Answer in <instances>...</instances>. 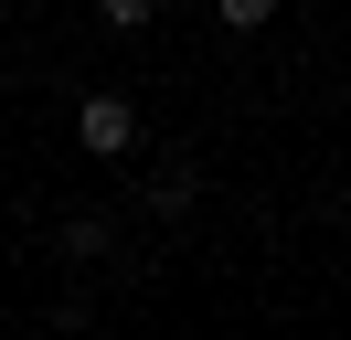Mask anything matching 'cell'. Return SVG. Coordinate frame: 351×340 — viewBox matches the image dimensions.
<instances>
[{
    "mask_svg": "<svg viewBox=\"0 0 351 340\" xmlns=\"http://www.w3.org/2000/svg\"><path fill=\"white\" fill-rule=\"evenodd\" d=\"M75 149L86 160H128L138 149V106L128 96H75Z\"/></svg>",
    "mask_w": 351,
    "mask_h": 340,
    "instance_id": "6da1fadb",
    "label": "cell"
},
{
    "mask_svg": "<svg viewBox=\"0 0 351 340\" xmlns=\"http://www.w3.org/2000/svg\"><path fill=\"white\" fill-rule=\"evenodd\" d=\"M192 202H202V160H192V149H160V160H149V212L181 223Z\"/></svg>",
    "mask_w": 351,
    "mask_h": 340,
    "instance_id": "7a4b0ae2",
    "label": "cell"
},
{
    "mask_svg": "<svg viewBox=\"0 0 351 340\" xmlns=\"http://www.w3.org/2000/svg\"><path fill=\"white\" fill-rule=\"evenodd\" d=\"M107 245H117V223H107V212H64V234H53V255H64V266H96Z\"/></svg>",
    "mask_w": 351,
    "mask_h": 340,
    "instance_id": "3957f363",
    "label": "cell"
},
{
    "mask_svg": "<svg viewBox=\"0 0 351 340\" xmlns=\"http://www.w3.org/2000/svg\"><path fill=\"white\" fill-rule=\"evenodd\" d=\"M277 11H287V0H213V21H223V32H266Z\"/></svg>",
    "mask_w": 351,
    "mask_h": 340,
    "instance_id": "277c9868",
    "label": "cell"
},
{
    "mask_svg": "<svg viewBox=\"0 0 351 340\" xmlns=\"http://www.w3.org/2000/svg\"><path fill=\"white\" fill-rule=\"evenodd\" d=\"M96 21H107V32H149L160 0H96Z\"/></svg>",
    "mask_w": 351,
    "mask_h": 340,
    "instance_id": "5b68a950",
    "label": "cell"
}]
</instances>
